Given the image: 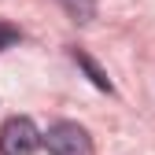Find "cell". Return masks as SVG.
<instances>
[{"label": "cell", "mask_w": 155, "mask_h": 155, "mask_svg": "<svg viewBox=\"0 0 155 155\" xmlns=\"http://www.w3.org/2000/svg\"><path fill=\"white\" fill-rule=\"evenodd\" d=\"M41 144H45V137L37 133V126L30 118H22V114L8 118L4 129H0V155H33Z\"/></svg>", "instance_id": "cell-1"}, {"label": "cell", "mask_w": 155, "mask_h": 155, "mask_svg": "<svg viewBox=\"0 0 155 155\" xmlns=\"http://www.w3.org/2000/svg\"><path fill=\"white\" fill-rule=\"evenodd\" d=\"M48 155H89V133L78 122H55L45 133Z\"/></svg>", "instance_id": "cell-2"}, {"label": "cell", "mask_w": 155, "mask_h": 155, "mask_svg": "<svg viewBox=\"0 0 155 155\" xmlns=\"http://www.w3.org/2000/svg\"><path fill=\"white\" fill-rule=\"evenodd\" d=\"M70 55H74V63H78V67H81V70L89 74V81H92L96 89H104V92H111V81H107V74H104L100 67H96V59H92L89 52H81V48H74Z\"/></svg>", "instance_id": "cell-3"}, {"label": "cell", "mask_w": 155, "mask_h": 155, "mask_svg": "<svg viewBox=\"0 0 155 155\" xmlns=\"http://www.w3.org/2000/svg\"><path fill=\"white\" fill-rule=\"evenodd\" d=\"M59 4L74 22H92V15H96V0H59Z\"/></svg>", "instance_id": "cell-4"}, {"label": "cell", "mask_w": 155, "mask_h": 155, "mask_svg": "<svg viewBox=\"0 0 155 155\" xmlns=\"http://www.w3.org/2000/svg\"><path fill=\"white\" fill-rule=\"evenodd\" d=\"M18 41H22V33H18L15 26H8V22H0V52L11 48V45H18Z\"/></svg>", "instance_id": "cell-5"}]
</instances>
